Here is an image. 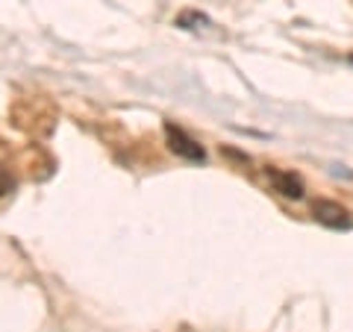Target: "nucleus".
<instances>
[{
	"label": "nucleus",
	"instance_id": "3",
	"mask_svg": "<svg viewBox=\"0 0 353 332\" xmlns=\"http://www.w3.org/2000/svg\"><path fill=\"white\" fill-rule=\"evenodd\" d=\"M268 180L274 185V191H280L283 197H289V200H301V197H303V180L294 171L268 168Z\"/></svg>",
	"mask_w": 353,
	"mask_h": 332
},
{
	"label": "nucleus",
	"instance_id": "4",
	"mask_svg": "<svg viewBox=\"0 0 353 332\" xmlns=\"http://www.w3.org/2000/svg\"><path fill=\"white\" fill-rule=\"evenodd\" d=\"M9 191H15V176L9 174L6 168H0V197L9 194Z\"/></svg>",
	"mask_w": 353,
	"mask_h": 332
},
{
	"label": "nucleus",
	"instance_id": "1",
	"mask_svg": "<svg viewBox=\"0 0 353 332\" xmlns=\"http://www.w3.org/2000/svg\"><path fill=\"white\" fill-rule=\"evenodd\" d=\"M165 141H168V150L174 156H180L185 162H203L206 159V150L176 124H165Z\"/></svg>",
	"mask_w": 353,
	"mask_h": 332
},
{
	"label": "nucleus",
	"instance_id": "2",
	"mask_svg": "<svg viewBox=\"0 0 353 332\" xmlns=\"http://www.w3.org/2000/svg\"><path fill=\"white\" fill-rule=\"evenodd\" d=\"M312 215H315L318 224H324L330 229H347L353 224L350 209L336 203V200H327V197H321V200L312 203Z\"/></svg>",
	"mask_w": 353,
	"mask_h": 332
}]
</instances>
